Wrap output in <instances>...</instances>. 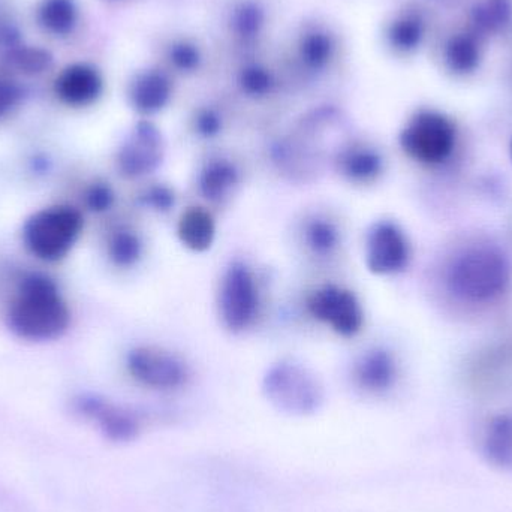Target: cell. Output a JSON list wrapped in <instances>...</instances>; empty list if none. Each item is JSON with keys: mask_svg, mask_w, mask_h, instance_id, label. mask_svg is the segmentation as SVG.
<instances>
[{"mask_svg": "<svg viewBox=\"0 0 512 512\" xmlns=\"http://www.w3.org/2000/svg\"><path fill=\"white\" fill-rule=\"evenodd\" d=\"M264 393L271 405L289 415H310L324 402L316 376L294 361H280L264 376Z\"/></svg>", "mask_w": 512, "mask_h": 512, "instance_id": "obj_4", "label": "cell"}, {"mask_svg": "<svg viewBox=\"0 0 512 512\" xmlns=\"http://www.w3.org/2000/svg\"><path fill=\"white\" fill-rule=\"evenodd\" d=\"M303 243L318 258H330L342 245V231L336 222L325 216H312L303 225Z\"/></svg>", "mask_w": 512, "mask_h": 512, "instance_id": "obj_22", "label": "cell"}, {"mask_svg": "<svg viewBox=\"0 0 512 512\" xmlns=\"http://www.w3.org/2000/svg\"><path fill=\"white\" fill-rule=\"evenodd\" d=\"M366 267L375 276H393L408 267L411 246L399 225L379 221L367 231L364 245Z\"/></svg>", "mask_w": 512, "mask_h": 512, "instance_id": "obj_9", "label": "cell"}, {"mask_svg": "<svg viewBox=\"0 0 512 512\" xmlns=\"http://www.w3.org/2000/svg\"><path fill=\"white\" fill-rule=\"evenodd\" d=\"M224 128V120L221 114L213 108H201L194 117L195 134L204 140H212L218 137Z\"/></svg>", "mask_w": 512, "mask_h": 512, "instance_id": "obj_31", "label": "cell"}, {"mask_svg": "<svg viewBox=\"0 0 512 512\" xmlns=\"http://www.w3.org/2000/svg\"><path fill=\"white\" fill-rule=\"evenodd\" d=\"M239 86L249 98H265L274 89V77L270 69L252 63L240 71Z\"/></svg>", "mask_w": 512, "mask_h": 512, "instance_id": "obj_28", "label": "cell"}, {"mask_svg": "<svg viewBox=\"0 0 512 512\" xmlns=\"http://www.w3.org/2000/svg\"><path fill=\"white\" fill-rule=\"evenodd\" d=\"M83 225V215L75 207H48L30 216L24 225V243L36 258L59 261L69 254Z\"/></svg>", "mask_w": 512, "mask_h": 512, "instance_id": "obj_3", "label": "cell"}, {"mask_svg": "<svg viewBox=\"0 0 512 512\" xmlns=\"http://www.w3.org/2000/svg\"><path fill=\"white\" fill-rule=\"evenodd\" d=\"M164 138L153 123L143 120L132 129L117 152V168L128 179L150 176L164 161Z\"/></svg>", "mask_w": 512, "mask_h": 512, "instance_id": "obj_10", "label": "cell"}, {"mask_svg": "<svg viewBox=\"0 0 512 512\" xmlns=\"http://www.w3.org/2000/svg\"><path fill=\"white\" fill-rule=\"evenodd\" d=\"M126 369L138 384L155 391H174L189 381L182 357L155 345H140L126 355Z\"/></svg>", "mask_w": 512, "mask_h": 512, "instance_id": "obj_8", "label": "cell"}, {"mask_svg": "<svg viewBox=\"0 0 512 512\" xmlns=\"http://www.w3.org/2000/svg\"><path fill=\"white\" fill-rule=\"evenodd\" d=\"M242 182L239 167L231 159L212 158L198 174V191L209 203H222Z\"/></svg>", "mask_w": 512, "mask_h": 512, "instance_id": "obj_18", "label": "cell"}, {"mask_svg": "<svg viewBox=\"0 0 512 512\" xmlns=\"http://www.w3.org/2000/svg\"><path fill=\"white\" fill-rule=\"evenodd\" d=\"M57 98L69 107L83 108L95 104L104 92V78L89 63H74L60 72L54 84Z\"/></svg>", "mask_w": 512, "mask_h": 512, "instance_id": "obj_13", "label": "cell"}, {"mask_svg": "<svg viewBox=\"0 0 512 512\" xmlns=\"http://www.w3.org/2000/svg\"><path fill=\"white\" fill-rule=\"evenodd\" d=\"M384 167L381 153L363 143L348 144L336 156L337 171L351 185H372L382 176Z\"/></svg>", "mask_w": 512, "mask_h": 512, "instance_id": "obj_15", "label": "cell"}, {"mask_svg": "<svg viewBox=\"0 0 512 512\" xmlns=\"http://www.w3.org/2000/svg\"><path fill=\"white\" fill-rule=\"evenodd\" d=\"M427 27L426 17L420 9H400L385 26V44L397 56H411L424 44Z\"/></svg>", "mask_w": 512, "mask_h": 512, "instance_id": "obj_16", "label": "cell"}, {"mask_svg": "<svg viewBox=\"0 0 512 512\" xmlns=\"http://www.w3.org/2000/svg\"><path fill=\"white\" fill-rule=\"evenodd\" d=\"M480 451L490 465L512 472V417L498 415L484 424Z\"/></svg>", "mask_w": 512, "mask_h": 512, "instance_id": "obj_20", "label": "cell"}, {"mask_svg": "<svg viewBox=\"0 0 512 512\" xmlns=\"http://www.w3.org/2000/svg\"><path fill=\"white\" fill-rule=\"evenodd\" d=\"M71 312L59 288L44 274L24 277L8 310V325L18 337L44 342L68 330Z\"/></svg>", "mask_w": 512, "mask_h": 512, "instance_id": "obj_1", "label": "cell"}, {"mask_svg": "<svg viewBox=\"0 0 512 512\" xmlns=\"http://www.w3.org/2000/svg\"><path fill=\"white\" fill-rule=\"evenodd\" d=\"M510 155H511V161H512V140H511V144H510Z\"/></svg>", "mask_w": 512, "mask_h": 512, "instance_id": "obj_34", "label": "cell"}, {"mask_svg": "<svg viewBox=\"0 0 512 512\" xmlns=\"http://www.w3.org/2000/svg\"><path fill=\"white\" fill-rule=\"evenodd\" d=\"M352 378L364 393L384 394L396 385L399 364L390 349L373 346L354 361Z\"/></svg>", "mask_w": 512, "mask_h": 512, "instance_id": "obj_12", "label": "cell"}, {"mask_svg": "<svg viewBox=\"0 0 512 512\" xmlns=\"http://www.w3.org/2000/svg\"><path fill=\"white\" fill-rule=\"evenodd\" d=\"M306 309L313 319L345 339L357 336L366 319L363 304L355 292L336 283H325L313 289L307 295Z\"/></svg>", "mask_w": 512, "mask_h": 512, "instance_id": "obj_7", "label": "cell"}, {"mask_svg": "<svg viewBox=\"0 0 512 512\" xmlns=\"http://www.w3.org/2000/svg\"><path fill=\"white\" fill-rule=\"evenodd\" d=\"M21 90L14 81L0 78V119L11 113L20 102Z\"/></svg>", "mask_w": 512, "mask_h": 512, "instance_id": "obj_33", "label": "cell"}, {"mask_svg": "<svg viewBox=\"0 0 512 512\" xmlns=\"http://www.w3.org/2000/svg\"><path fill=\"white\" fill-rule=\"evenodd\" d=\"M116 195L113 188L105 182H95L87 188L84 201H86L87 209L95 213H104L113 207Z\"/></svg>", "mask_w": 512, "mask_h": 512, "instance_id": "obj_32", "label": "cell"}, {"mask_svg": "<svg viewBox=\"0 0 512 512\" xmlns=\"http://www.w3.org/2000/svg\"><path fill=\"white\" fill-rule=\"evenodd\" d=\"M77 18V8L72 0H44L39 8V21L53 35H69Z\"/></svg>", "mask_w": 512, "mask_h": 512, "instance_id": "obj_24", "label": "cell"}, {"mask_svg": "<svg viewBox=\"0 0 512 512\" xmlns=\"http://www.w3.org/2000/svg\"><path fill=\"white\" fill-rule=\"evenodd\" d=\"M140 201L144 207L153 212L170 213L176 206V194L170 186L158 183V185L149 186L140 195Z\"/></svg>", "mask_w": 512, "mask_h": 512, "instance_id": "obj_30", "label": "cell"}, {"mask_svg": "<svg viewBox=\"0 0 512 512\" xmlns=\"http://www.w3.org/2000/svg\"><path fill=\"white\" fill-rule=\"evenodd\" d=\"M11 62L23 74L36 75L50 68L53 57L41 48H18L11 54Z\"/></svg>", "mask_w": 512, "mask_h": 512, "instance_id": "obj_29", "label": "cell"}, {"mask_svg": "<svg viewBox=\"0 0 512 512\" xmlns=\"http://www.w3.org/2000/svg\"><path fill=\"white\" fill-rule=\"evenodd\" d=\"M108 258L119 268H132L144 255V242L137 231L120 228L111 234L107 246Z\"/></svg>", "mask_w": 512, "mask_h": 512, "instance_id": "obj_23", "label": "cell"}, {"mask_svg": "<svg viewBox=\"0 0 512 512\" xmlns=\"http://www.w3.org/2000/svg\"><path fill=\"white\" fill-rule=\"evenodd\" d=\"M264 9L255 2H243L234 11V32L245 42L254 41L264 29Z\"/></svg>", "mask_w": 512, "mask_h": 512, "instance_id": "obj_26", "label": "cell"}, {"mask_svg": "<svg viewBox=\"0 0 512 512\" xmlns=\"http://www.w3.org/2000/svg\"><path fill=\"white\" fill-rule=\"evenodd\" d=\"M337 53V38L327 26L306 27L297 42V56L310 72H321L333 62Z\"/></svg>", "mask_w": 512, "mask_h": 512, "instance_id": "obj_19", "label": "cell"}, {"mask_svg": "<svg viewBox=\"0 0 512 512\" xmlns=\"http://www.w3.org/2000/svg\"><path fill=\"white\" fill-rule=\"evenodd\" d=\"M511 267L507 256L489 246L466 249L448 270V286L457 297L468 301H489L510 285Z\"/></svg>", "mask_w": 512, "mask_h": 512, "instance_id": "obj_2", "label": "cell"}, {"mask_svg": "<svg viewBox=\"0 0 512 512\" xmlns=\"http://www.w3.org/2000/svg\"><path fill=\"white\" fill-rule=\"evenodd\" d=\"M173 92V81L167 72L158 68L144 69L129 83V104L141 116H155L168 107Z\"/></svg>", "mask_w": 512, "mask_h": 512, "instance_id": "obj_14", "label": "cell"}, {"mask_svg": "<svg viewBox=\"0 0 512 512\" xmlns=\"http://www.w3.org/2000/svg\"><path fill=\"white\" fill-rule=\"evenodd\" d=\"M77 409L81 415L96 423L110 441L129 442L140 433V420L134 412L113 405L101 397H81L77 402Z\"/></svg>", "mask_w": 512, "mask_h": 512, "instance_id": "obj_11", "label": "cell"}, {"mask_svg": "<svg viewBox=\"0 0 512 512\" xmlns=\"http://www.w3.org/2000/svg\"><path fill=\"white\" fill-rule=\"evenodd\" d=\"M177 237L189 251L204 254L216 240L215 218L204 207H189L180 216Z\"/></svg>", "mask_w": 512, "mask_h": 512, "instance_id": "obj_21", "label": "cell"}, {"mask_svg": "<svg viewBox=\"0 0 512 512\" xmlns=\"http://www.w3.org/2000/svg\"><path fill=\"white\" fill-rule=\"evenodd\" d=\"M441 60L445 71L456 77L477 71L483 60L480 36L472 30L451 33L442 45Z\"/></svg>", "mask_w": 512, "mask_h": 512, "instance_id": "obj_17", "label": "cell"}, {"mask_svg": "<svg viewBox=\"0 0 512 512\" xmlns=\"http://www.w3.org/2000/svg\"><path fill=\"white\" fill-rule=\"evenodd\" d=\"M456 126L450 117L435 110H420L400 134L403 152L421 164H441L456 146Z\"/></svg>", "mask_w": 512, "mask_h": 512, "instance_id": "obj_6", "label": "cell"}, {"mask_svg": "<svg viewBox=\"0 0 512 512\" xmlns=\"http://www.w3.org/2000/svg\"><path fill=\"white\" fill-rule=\"evenodd\" d=\"M512 17L511 0H484L474 11V29L477 33L501 32ZM480 36V35H478Z\"/></svg>", "mask_w": 512, "mask_h": 512, "instance_id": "obj_25", "label": "cell"}, {"mask_svg": "<svg viewBox=\"0 0 512 512\" xmlns=\"http://www.w3.org/2000/svg\"><path fill=\"white\" fill-rule=\"evenodd\" d=\"M167 60L177 72L192 74L203 62L200 47L189 39H176L167 48Z\"/></svg>", "mask_w": 512, "mask_h": 512, "instance_id": "obj_27", "label": "cell"}, {"mask_svg": "<svg viewBox=\"0 0 512 512\" xmlns=\"http://www.w3.org/2000/svg\"><path fill=\"white\" fill-rule=\"evenodd\" d=\"M261 309V291L248 262L234 259L219 283L218 310L222 324L231 333H243L255 324Z\"/></svg>", "mask_w": 512, "mask_h": 512, "instance_id": "obj_5", "label": "cell"}]
</instances>
